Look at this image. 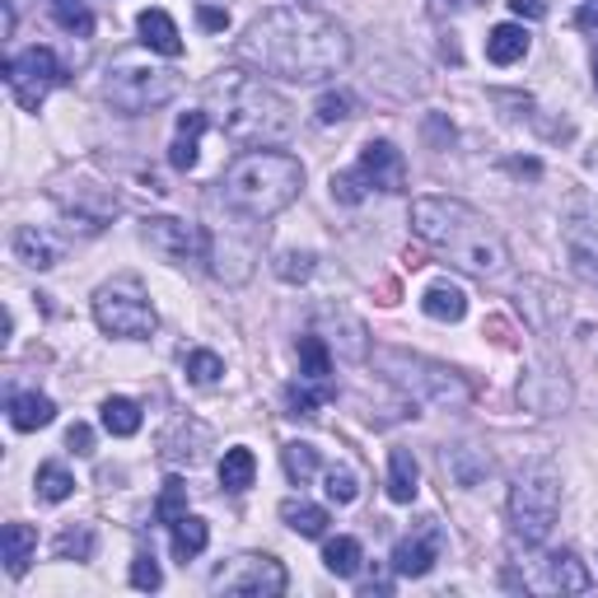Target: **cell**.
<instances>
[{
    "instance_id": "obj_43",
    "label": "cell",
    "mask_w": 598,
    "mask_h": 598,
    "mask_svg": "<svg viewBox=\"0 0 598 598\" xmlns=\"http://www.w3.org/2000/svg\"><path fill=\"white\" fill-rule=\"evenodd\" d=\"M132 585L136 589H160L164 585V575H160V561H154V552H140L132 561Z\"/></svg>"
},
{
    "instance_id": "obj_5",
    "label": "cell",
    "mask_w": 598,
    "mask_h": 598,
    "mask_svg": "<svg viewBox=\"0 0 598 598\" xmlns=\"http://www.w3.org/2000/svg\"><path fill=\"white\" fill-rule=\"evenodd\" d=\"M561 514V477L547 459H533L519 468V477L510 486V533L528 547H543L557 528Z\"/></svg>"
},
{
    "instance_id": "obj_21",
    "label": "cell",
    "mask_w": 598,
    "mask_h": 598,
    "mask_svg": "<svg viewBox=\"0 0 598 598\" xmlns=\"http://www.w3.org/2000/svg\"><path fill=\"white\" fill-rule=\"evenodd\" d=\"M421 309H426V319H435V323H463L468 319V295L453 286V281H435V286L421 295Z\"/></svg>"
},
{
    "instance_id": "obj_36",
    "label": "cell",
    "mask_w": 598,
    "mask_h": 598,
    "mask_svg": "<svg viewBox=\"0 0 598 598\" xmlns=\"http://www.w3.org/2000/svg\"><path fill=\"white\" fill-rule=\"evenodd\" d=\"M281 463H286V477L295 482V486H309L313 482V472H319V449L313 445H286L281 449Z\"/></svg>"
},
{
    "instance_id": "obj_26",
    "label": "cell",
    "mask_w": 598,
    "mask_h": 598,
    "mask_svg": "<svg viewBox=\"0 0 598 598\" xmlns=\"http://www.w3.org/2000/svg\"><path fill=\"white\" fill-rule=\"evenodd\" d=\"M299 379H313V384H333V351L319 333H304L299 337Z\"/></svg>"
},
{
    "instance_id": "obj_19",
    "label": "cell",
    "mask_w": 598,
    "mask_h": 598,
    "mask_svg": "<svg viewBox=\"0 0 598 598\" xmlns=\"http://www.w3.org/2000/svg\"><path fill=\"white\" fill-rule=\"evenodd\" d=\"M421 491V468L412 459V449H393L388 453V500L393 506H412Z\"/></svg>"
},
{
    "instance_id": "obj_49",
    "label": "cell",
    "mask_w": 598,
    "mask_h": 598,
    "mask_svg": "<svg viewBox=\"0 0 598 598\" xmlns=\"http://www.w3.org/2000/svg\"><path fill=\"white\" fill-rule=\"evenodd\" d=\"M594 89H598V57H594Z\"/></svg>"
},
{
    "instance_id": "obj_31",
    "label": "cell",
    "mask_w": 598,
    "mask_h": 598,
    "mask_svg": "<svg viewBox=\"0 0 598 598\" xmlns=\"http://www.w3.org/2000/svg\"><path fill=\"white\" fill-rule=\"evenodd\" d=\"M360 561H365V547H360L356 538H327L323 547V565L333 571L337 580H351L360 571Z\"/></svg>"
},
{
    "instance_id": "obj_28",
    "label": "cell",
    "mask_w": 598,
    "mask_h": 598,
    "mask_svg": "<svg viewBox=\"0 0 598 598\" xmlns=\"http://www.w3.org/2000/svg\"><path fill=\"white\" fill-rule=\"evenodd\" d=\"M253 477H258V459H253V449H244V445L225 449V459H220V486L239 496V491H248V486H253Z\"/></svg>"
},
{
    "instance_id": "obj_23",
    "label": "cell",
    "mask_w": 598,
    "mask_h": 598,
    "mask_svg": "<svg viewBox=\"0 0 598 598\" xmlns=\"http://www.w3.org/2000/svg\"><path fill=\"white\" fill-rule=\"evenodd\" d=\"M57 421V402L42 393H14L10 398V426L14 431H42Z\"/></svg>"
},
{
    "instance_id": "obj_8",
    "label": "cell",
    "mask_w": 598,
    "mask_h": 598,
    "mask_svg": "<svg viewBox=\"0 0 598 598\" xmlns=\"http://www.w3.org/2000/svg\"><path fill=\"white\" fill-rule=\"evenodd\" d=\"M103 94L122 117H140V113H150V108H160L178 94V75L160 71V66H140V61H122V66L108 71Z\"/></svg>"
},
{
    "instance_id": "obj_17",
    "label": "cell",
    "mask_w": 598,
    "mask_h": 598,
    "mask_svg": "<svg viewBox=\"0 0 598 598\" xmlns=\"http://www.w3.org/2000/svg\"><path fill=\"white\" fill-rule=\"evenodd\" d=\"M0 552H5V571L20 580L28 565H34L38 528H34V524H20V519H14V524H5V528H0Z\"/></svg>"
},
{
    "instance_id": "obj_34",
    "label": "cell",
    "mask_w": 598,
    "mask_h": 598,
    "mask_svg": "<svg viewBox=\"0 0 598 598\" xmlns=\"http://www.w3.org/2000/svg\"><path fill=\"white\" fill-rule=\"evenodd\" d=\"M47 5H52V20L66 28V34H75V38H89V34H94L89 0H47Z\"/></svg>"
},
{
    "instance_id": "obj_35",
    "label": "cell",
    "mask_w": 598,
    "mask_h": 598,
    "mask_svg": "<svg viewBox=\"0 0 598 598\" xmlns=\"http://www.w3.org/2000/svg\"><path fill=\"white\" fill-rule=\"evenodd\" d=\"M94 528L89 524H66L57 533V561H89L94 557Z\"/></svg>"
},
{
    "instance_id": "obj_16",
    "label": "cell",
    "mask_w": 598,
    "mask_h": 598,
    "mask_svg": "<svg viewBox=\"0 0 598 598\" xmlns=\"http://www.w3.org/2000/svg\"><path fill=\"white\" fill-rule=\"evenodd\" d=\"M211 127V113H183L178 117V132H173V146H169V164L192 173L197 169V154H201V132Z\"/></svg>"
},
{
    "instance_id": "obj_48",
    "label": "cell",
    "mask_w": 598,
    "mask_h": 598,
    "mask_svg": "<svg viewBox=\"0 0 598 598\" xmlns=\"http://www.w3.org/2000/svg\"><path fill=\"white\" fill-rule=\"evenodd\" d=\"M472 5H477V0H435L439 14H445V10H472Z\"/></svg>"
},
{
    "instance_id": "obj_7",
    "label": "cell",
    "mask_w": 598,
    "mask_h": 598,
    "mask_svg": "<svg viewBox=\"0 0 598 598\" xmlns=\"http://www.w3.org/2000/svg\"><path fill=\"white\" fill-rule=\"evenodd\" d=\"M379 370L388 374L398 388H407L416 402H468V384L453 370L435 365V360L407 356V351H374Z\"/></svg>"
},
{
    "instance_id": "obj_44",
    "label": "cell",
    "mask_w": 598,
    "mask_h": 598,
    "mask_svg": "<svg viewBox=\"0 0 598 598\" xmlns=\"http://www.w3.org/2000/svg\"><path fill=\"white\" fill-rule=\"evenodd\" d=\"M66 449H71V453H80V459H89V453H94V431L75 421V426L66 431Z\"/></svg>"
},
{
    "instance_id": "obj_45",
    "label": "cell",
    "mask_w": 598,
    "mask_h": 598,
    "mask_svg": "<svg viewBox=\"0 0 598 598\" xmlns=\"http://www.w3.org/2000/svg\"><path fill=\"white\" fill-rule=\"evenodd\" d=\"M510 10L519 14V20H543V14H547V0H510Z\"/></svg>"
},
{
    "instance_id": "obj_9",
    "label": "cell",
    "mask_w": 598,
    "mask_h": 598,
    "mask_svg": "<svg viewBox=\"0 0 598 598\" xmlns=\"http://www.w3.org/2000/svg\"><path fill=\"white\" fill-rule=\"evenodd\" d=\"M286 585H290L286 565L266 552H244L211 575L215 594H239V598H276V594H286Z\"/></svg>"
},
{
    "instance_id": "obj_47",
    "label": "cell",
    "mask_w": 598,
    "mask_h": 598,
    "mask_svg": "<svg viewBox=\"0 0 598 598\" xmlns=\"http://www.w3.org/2000/svg\"><path fill=\"white\" fill-rule=\"evenodd\" d=\"M580 24H585V28H598V0H585V10H580Z\"/></svg>"
},
{
    "instance_id": "obj_1",
    "label": "cell",
    "mask_w": 598,
    "mask_h": 598,
    "mask_svg": "<svg viewBox=\"0 0 598 598\" xmlns=\"http://www.w3.org/2000/svg\"><path fill=\"white\" fill-rule=\"evenodd\" d=\"M239 61L258 66L262 75L276 80H299V85H319L327 75H337L351 61V38L337 20L299 5H281L258 14L239 38Z\"/></svg>"
},
{
    "instance_id": "obj_39",
    "label": "cell",
    "mask_w": 598,
    "mask_h": 598,
    "mask_svg": "<svg viewBox=\"0 0 598 598\" xmlns=\"http://www.w3.org/2000/svg\"><path fill=\"white\" fill-rule=\"evenodd\" d=\"M183 370H187V379H192V384L211 388V384H220V374H225V360H220L215 351H187Z\"/></svg>"
},
{
    "instance_id": "obj_15",
    "label": "cell",
    "mask_w": 598,
    "mask_h": 598,
    "mask_svg": "<svg viewBox=\"0 0 598 598\" xmlns=\"http://www.w3.org/2000/svg\"><path fill=\"white\" fill-rule=\"evenodd\" d=\"M519 402L533 407V412H543V416H552L571 402V384H565L561 370H533L528 379L519 384Z\"/></svg>"
},
{
    "instance_id": "obj_40",
    "label": "cell",
    "mask_w": 598,
    "mask_h": 598,
    "mask_svg": "<svg viewBox=\"0 0 598 598\" xmlns=\"http://www.w3.org/2000/svg\"><path fill=\"white\" fill-rule=\"evenodd\" d=\"M323 491H327V500H333V506H351V500L360 496V477H356L351 468H333V472H327V486H323Z\"/></svg>"
},
{
    "instance_id": "obj_38",
    "label": "cell",
    "mask_w": 598,
    "mask_h": 598,
    "mask_svg": "<svg viewBox=\"0 0 598 598\" xmlns=\"http://www.w3.org/2000/svg\"><path fill=\"white\" fill-rule=\"evenodd\" d=\"M183 514H187V486H183V477H169L164 491H160V500H154V519L173 528Z\"/></svg>"
},
{
    "instance_id": "obj_37",
    "label": "cell",
    "mask_w": 598,
    "mask_h": 598,
    "mask_svg": "<svg viewBox=\"0 0 598 598\" xmlns=\"http://www.w3.org/2000/svg\"><path fill=\"white\" fill-rule=\"evenodd\" d=\"M356 113V99L346 89H327L319 94V103H313V117L323 122V127H341V122H351Z\"/></svg>"
},
{
    "instance_id": "obj_24",
    "label": "cell",
    "mask_w": 598,
    "mask_h": 598,
    "mask_svg": "<svg viewBox=\"0 0 598 598\" xmlns=\"http://www.w3.org/2000/svg\"><path fill=\"white\" fill-rule=\"evenodd\" d=\"M14 258H20L24 266H34V272H47V266H57L61 248L52 244V234L24 225V229H14Z\"/></svg>"
},
{
    "instance_id": "obj_25",
    "label": "cell",
    "mask_w": 598,
    "mask_h": 598,
    "mask_svg": "<svg viewBox=\"0 0 598 598\" xmlns=\"http://www.w3.org/2000/svg\"><path fill=\"white\" fill-rule=\"evenodd\" d=\"M486 57L496 66H514V61L528 57V28L524 24H496L491 38H486Z\"/></svg>"
},
{
    "instance_id": "obj_14",
    "label": "cell",
    "mask_w": 598,
    "mask_h": 598,
    "mask_svg": "<svg viewBox=\"0 0 598 598\" xmlns=\"http://www.w3.org/2000/svg\"><path fill=\"white\" fill-rule=\"evenodd\" d=\"M565 253H571L575 272L598 286V215H589L585 207L565 220Z\"/></svg>"
},
{
    "instance_id": "obj_13",
    "label": "cell",
    "mask_w": 598,
    "mask_h": 598,
    "mask_svg": "<svg viewBox=\"0 0 598 598\" xmlns=\"http://www.w3.org/2000/svg\"><path fill=\"white\" fill-rule=\"evenodd\" d=\"M356 173L365 178V187H374V192H402L407 187V160L393 140H370V146L360 150Z\"/></svg>"
},
{
    "instance_id": "obj_22",
    "label": "cell",
    "mask_w": 598,
    "mask_h": 598,
    "mask_svg": "<svg viewBox=\"0 0 598 598\" xmlns=\"http://www.w3.org/2000/svg\"><path fill=\"white\" fill-rule=\"evenodd\" d=\"M547 565V585L561 589V594H585L594 585V575H589V565L580 561L575 552H552L543 561Z\"/></svg>"
},
{
    "instance_id": "obj_32",
    "label": "cell",
    "mask_w": 598,
    "mask_h": 598,
    "mask_svg": "<svg viewBox=\"0 0 598 598\" xmlns=\"http://www.w3.org/2000/svg\"><path fill=\"white\" fill-rule=\"evenodd\" d=\"M34 491H38V500H47V506H61V500L75 496V477L61 463H42L38 477H34Z\"/></svg>"
},
{
    "instance_id": "obj_10",
    "label": "cell",
    "mask_w": 598,
    "mask_h": 598,
    "mask_svg": "<svg viewBox=\"0 0 598 598\" xmlns=\"http://www.w3.org/2000/svg\"><path fill=\"white\" fill-rule=\"evenodd\" d=\"M5 85L20 99V108H38L47 94L61 85V61L52 47H24L5 61Z\"/></svg>"
},
{
    "instance_id": "obj_11",
    "label": "cell",
    "mask_w": 598,
    "mask_h": 598,
    "mask_svg": "<svg viewBox=\"0 0 598 598\" xmlns=\"http://www.w3.org/2000/svg\"><path fill=\"white\" fill-rule=\"evenodd\" d=\"M146 244L160 253L164 262L173 266H187V262H207L211 258V239L201 234V225H192V220H178V215H154L146 220Z\"/></svg>"
},
{
    "instance_id": "obj_18",
    "label": "cell",
    "mask_w": 598,
    "mask_h": 598,
    "mask_svg": "<svg viewBox=\"0 0 598 598\" xmlns=\"http://www.w3.org/2000/svg\"><path fill=\"white\" fill-rule=\"evenodd\" d=\"M136 28H140V42H146L150 52H160V57H169V61L183 57V34H178V24H173L164 10H140Z\"/></svg>"
},
{
    "instance_id": "obj_20",
    "label": "cell",
    "mask_w": 598,
    "mask_h": 598,
    "mask_svg": "<svg viewBox=\"0 0 598 598\" xmlns=\"http://www.w3.org/2000/svg\"><path fill=\"white\" fill-rule=\"evenodd\" d=\"M201 439H207V426H197V421L178 416V421L169 426V435L160 439V449H164L169 463H201Z\"/></svg>"
},
{
    "instance_id": "obj_12",
    "label": "cell",
    "mask_w": 598,
    "mask_h": 598,
    "mask_svg": "<svg viewBox=\"0 0 598 598\" xmlns=\"http://www.w3.org/2000/svg\"><path fill=\"white\" fill-rule=\"evenodd\" d=\"M439 552H445V528H439V519H421V524L393 547V575H402V580L431 575Z\"/></svg>"
},
{
    "instance_id": "obj_4",
    "label": "cell",
    "mask_w": 598,
    "mask_h": 598,
    "mask_svg": "<svg viewBox=\"0 0 598 598\" xmlns=\"http://www.w3.org/2000/svg\"><path fill=\"white\" fill-rule=\"evenodd\" d=\"M299 187H304V164L286 150H248L220 178L225 207L248 220L281 215L299 197Z\"/></svg>"
},
{
    "instance_id": "obj_30",
    "label": "cell",
    "mask_w": 598,
    "mask_h": 598,
    "mask_svg": "<svg viewBox=\"0 0 598 598\" xmlns=\"http://www.w3.org/2000/svg\"><path fill=\"white\" fill-rule=\"evenodd\" d=\"M207 543H211V524H207V519L183 514L178 524H173V557H178V561L201 557V552H207Z\"/></svg>"
},
{
    "instance_id": "obj_6",
    "label": "cell",
    "mask_w": 598,
    "mask_h": 598,
    "mask_svg": "<svg viewBox=\"0 0 598 598\" xmlns=\"http://www.w3.org/2000/svg\"><path fill=\"white\" fill-rule=\"evenodd\" d=\"M94 323H99L108 337L146 341L154 327H160V313H154L150 295L136 276H117V281H108V286L94 290Z\"/></svg>"
},
{
    "instance_id": "obj_46",
    "label": "cell",
    "mask_w": 598,
    "mask_h": 598,
    "mask_svg": "<svg viewBox=\"0 0 598 598\" xmlns=\"http://www.w3.org/2000/svg\"><path fill=\"white\" fill-rule=\"evenodd\" d=\"M201 28H211V34H220V28H229V10L201 5Z\"/></svg>"
},
{
    "instance_id": "obj_27",
    "label": "cell",
    "mask_w": 598,
    "mask_h": 598,
    "mask_svg": "<svg viewBox=\"0 0 598 598\" xmlns=\"http://www.w3.org/2000/svg\"><path fill=\"white\" fill-rule=\"evenodd\" d=\"M337 398V384H313V379H295L286 388V407L290 416H319L327 402Z\"/></svg>"
},
{
    "instance_id": "obj_42",
    "label": "cell",
    "mask_w": 598,
    "mask_h": 598,
    "mask_svg": "<svg viewBox=\"0 0 598 598\" xmlns=\"http://www.w3.org/2000/svg\"><path fill=\"white\" fill-rule=\"evenodd\" d=\"M276 276L286 281V286L309 281V276H313V253H281V258H276Z\"/></svg>"
},
{
    "instance_id": "obj_33",
    "label": "cell",
    "mask_w": 598,
    "mask_h": 598,
    "mask_svg": "<svg viewBox=\"0 0 598 598\" xmlns=\"http://www.w3.org/2000/svg\"><path fill=\"white\" fill-rule=\"evenodd\" d=\"M103 431L117 439H132L140 431V407L132 398H108L103 402Z\"/></svg>"
},
{
    "instance_id": "obj_29",
    "label": "cell",
    "mask_w": 598,
    "mask_h": 598,
    "mask_svg": "<svg viewBox=\"0 0 598 598\" xmlns=\"http://www.w3.org/2000/svg\"><path fill=\"white\" fill-rule=\"evenodd\" d=\"M281 519H286V528H295L299 538H323V533H327V510L323 506H309L304 496H299V500H281Z\"/></svg>"
},
{
    "instance_id": "obj_2",
    "label": "cell",
    "mask_w": 598,
    "mask_h": 598,
    "mask_svg": "<svg viewBox=\"0 0 598 598\" xmlns=\"http://www.w3.org/2000/svg\"><path fill=\"white\" fill-rule=\"evenodd\" d=\"M412 229L426 248H435L439 258H449L472 276H500L510 262V248L496 234V225L459 197H416Z\"/></svg>"
},
{
    "instance_id": "obj_41",
    "label": "cell",
    "mask_w": 598,
    "mask_h": 598,
    "mask_svg": "<svg viewBox=\"0 0 598 598\" xmlns=\"http://www.w3.org/2000/svg\"><path fill=\"white\" fill-rule=\"evenodd\" d=\"M365 178H360L356 169H346V173H333V201H341V207H360L365 201Z\"/></svg>"
},
{
    "instance_id": "obj_3",
    "label": "cell",
    "mask_w": 598,
    "mask_h": 598,
    "mask_svg": "<svg viewBox=\"0 0 598 598\" xmlns=\"http://www.w3.org/2000/svg\"><path fill=\"white\" fill-rule=\"evenodd\" d=\"M207 113L220 122V132L239 146H272L295 132V113L272 85L244 71H220L207 85Z\"/></svg>"
}]
</instances>
